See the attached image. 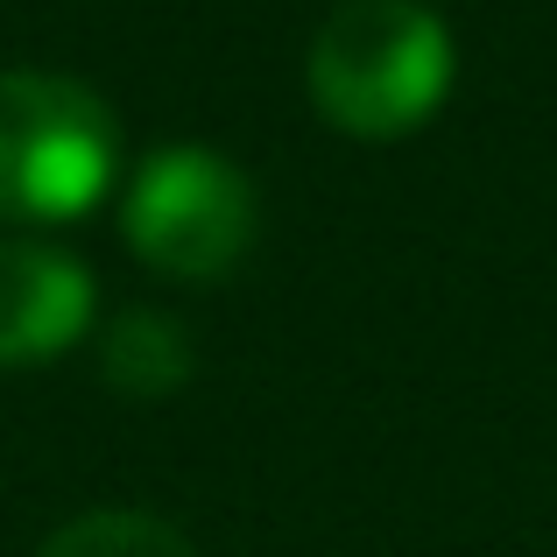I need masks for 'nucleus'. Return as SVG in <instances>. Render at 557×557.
<instances>
[{"label": "nucleus", "mask_w": 557, "mask_h": 557, "mask_svg": "<svg viewBox=\"0 0 557 557\" xmlns=\"http://www.w3.org/2000/svg\"><path fill=\"white\" fill-rule=\"evenodd\" d=\"M451 28L423 0H346L311 36V99L339 135L403 141L451 99Z\"/></svg>", "instance_id": "obj_1"}, {"label": "nucleus", "mask_w": 557, "mask_h": 557, "mask_svg": "<svg viewBox=\"0 0 557 557\" xmlns=\"http://www.w3.org/2000/svg\"><path fill=\"white\" fill-rule=\"evenodd\" d=\"M121 177V121L78 78L0 71V219L64 226Z\"/></svg>", "instance_id": "obj_2"}, {"label": "nucleus", "mask_w": 557, "mask_h": 557, "mask_svg": "<svg viewBox=\"0 0 557 557\" xmlns=\"http://www.w3.org/2000/svg\"><path fill=\"white\" fill-rule=\"evenodd\" d=\"M121 226L127 247L149 261L156 275L177 283H219L226 269H240V255L261 233V198L247 184L240 163H226L219 149L177 141L156 149L149 163L121 190Z\"/></svg>", "instance_id": "obj_3"}, {"label": "nucleus", "mask_w": 557, "mask_h": 557, "mask_svg": "<svg viewBox=\"0 0 557 557\" xmlns=\"http://www.w3.org/2000/svg\"><path fill=\"white\" fill-rule=\"evenodd\" d=\"M92 311L99 289L78 255L22 240V233L0 240V368H36V360L71 354L92 332Z\"/></svg>", "instance_id": "obj_4"}, {"label": "nucleus", "mask_w": 557, "mask_h": 557, "mask_svg": "<svg viewBox=\"0 0 557 557\" xmlns=\"http://www.w3.org/2000/svg\"><path fill=\"white\" fill-rule=\"evenodd\" d=\"M99 374L127 403H163L190 381V332L163 311H121L99 339Z\"/></svg>", "instance_id": "obj_5"}, {"label": "nucleus", "mask_w": 557, "mask_h": 557, "mask_svg": "<svg viewBox=\"0 0 557 557\" xmlns=\"http://www.w3.org/2000/svg\"><path fill=\"white\" fill-rule=\"evenodd\" d=\"M36 557H198L177 522L149 516V508H92V516L64 522Z\"/></svg>", "instance_id": "obj_6"}]
</instances>
